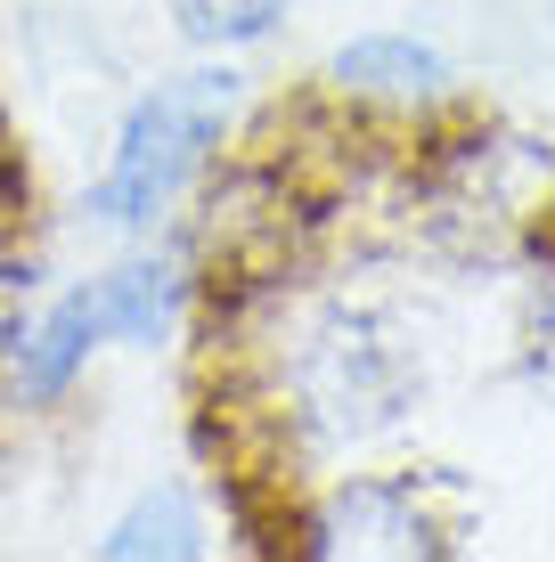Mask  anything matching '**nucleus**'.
<instances>
[{
	"label": "nucleus",
	"instance_id": "39448f33",
	"mask_svg": "<svg viewBox=\"0 0 555 562\" xmlns=\"http://www.w3.org/2000/svg\"><path fill=\"white\" fill-rule=\"evenodd\" d=\"M457 538H466V521L442 514L433 473H352L311 514V554L328 562H442L457 554Z\"/></svg>",
	"mask_w": 555,
	"mask_h": 562
},
{
	"label": "nucleus",
	"instance_id": "f03ea898",
	"mask_svg": "<svg viewBox=\"0 0 555 562\" xmlns=\"http://www.w3.org/2000/svg\"><path fill=\"white\" fill-rule=\"evenodd\" d=\"M245 99V74L237 66H188L171 74V82L140 90L131 114L114 123V147L99 164V180H90L82 212L99 228H156L171 204L188 196V180L204 171V155L221 147L229 114Z\"/></svg>",
	"mask_w": 555,
	"mask_h": 562
},
{
	"label": "nucleus",
	"instance_id": "20e7f679",
	"mask_svg": "<svg viewBox=\"0 0 555 562\" xmlns=\"http://www.w3.org/2000/svg\"><path fill=\"white\" fill-rule=\"evenodd\" d=\"M295 392H302V416L328 440H376L425 392V351H417V335L400 318L352 302V310H328L302 335Z\"/></svg>",
	"mask_w": 555,
	"mask_h": 562
},
{
	"label": "nucleus",
	"instance_id": "7ed1b4c3",
	"mask_svg": "<svg viewBox=\"0 0 555 562\" xmlns=\"http://www.w3.org/2000/svg\"><path fill=\"white\" fill-rule=\"evenodd\" d=\"M433 228L466 261H540L555 245V155L523 131H474L433 171Z\"/></svg>",
	"mask_w": 555,
	"mask_h": 562
},
{
	"label": "nucleus",
	"instance_id": "f257e3e1",
	"mask_svg": "<svg viewBox=\"0 0 555 562\" xmlns=\"http://www.w3.org/2000/svg\"><path fill=\"white\" fill-rule=\"evenodd\" d=\"M188 310V261L180 254H123L90 269L82 285L49 302H25L0 335V392L16 408H57L82 383L99 351H164Z\"/></svg>",
	"mask_w": 555,
	"mask_h": 562
},
{
	"label": "nucleus",
	"instance_id": "423d86ee",
	"mask_svg": "<svg viewBox=\"0 0 555 562\" xmlns=\"http://www.w3.org/2000/svg\"><path fill=\"white\" fill-rule=\"evenodd\" d=\"M328 82L352 90V99L425 106V99H442L457 74H449V57L433 42H417V33H352V42L328 57Z\"/></svg>",
	"mask_w": 555,
	"mask_h": 562
},
{
	"label": "nucleus",
	"instance_id": "6e6552de",
	"mask_svg": "<svg viewBox=\"0 0 555 562\" xmlns=\"http://www.w3.org/2000/svg\"><path fill=\"white\" fill-rule=\"evenodd\" d=\"M164 9L197 49H245V42H262L295 0H164Z\"/></svg>",
	"mask_w": 555,
	"mask_h": 562
},
{
	"label": "nucleus",
	"instance_id": "0eeeda50",
	"mask_svg": "<svg viewBox=\"0 0 555 562\" xmlns=\"http://www.w3.org/2000/svg\"><path fill=\"white\" fill-rule=\"evenodd\" d=\"M99 554H107V562H147V554L197 562V554H213V521H204V506H197V490H188V481H156L147 497H131V514L107 521Z\"/></svg>",
	"mask_w": 555,
	"mask_h": 562
},
{
	"label": "nucleus",
	"instance_id": "1a4fd4ad",
	"mask_svg": "<svg viewBox=\"0 0 555 562\" xmlns=\"http://www.w3.org/2000/svg\"><path fill=\"white\" fill-rule=\"evenodd\" d=\"M514 351H523V375L555 400V245L531 269V294H523V326H514Z\"/></svg>",
	"mask_w": 555,
	"mask_h": 562
},
{
	"label": "nucleus",
	"instance_id": "9d476101",
	"mask_svg": "<svg viewBox=\"0 0 555 562\" xmlns=\"http://www.w3.org/2000/svg\"><path fill=\"white\" fill-rule=\"evenodd\" d=\"M0 171H9V123H0Z\"/></svg>",
	"mask_w": 555,
	"mask_h": 562
}]
</instances>
